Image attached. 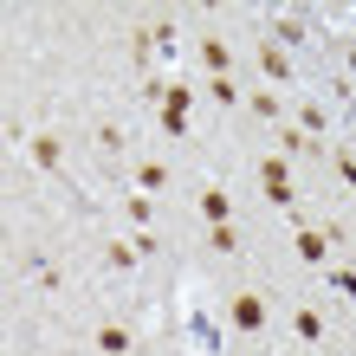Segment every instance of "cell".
Returning a JSON list of instances; mask_svg holds the SVG:
<instances>
[{
    "mask_svg": "<svg viewBox=\"0 0 356 356\" xmlns=\"http://www.w3.org/2000/svg\"><path fill=\"white\" fill-rule=\"evenodd\" d=\"M234 318H240V324H259L266 311H259V298H240V305H234Z\"/></svg>",
    "mask_w": 356,
    "mask_h": 356,
    "instance_id": "cell-1",
    "label": "cell"
}]
</instances>
